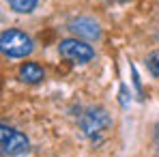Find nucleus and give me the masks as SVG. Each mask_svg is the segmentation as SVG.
<instances>
[{
    "label": "nucleus",
    "instance_id": "1",
    "mask_svg": "<svg viewBox=\"0 0 159 157\" xmlns=\"http://www.w3.org/2000/svg\"><path fill=\"white\" fill-rule=\"evenodd\" d=\"M0 48L4 56H9V58H26L32 52V39L22 30L9 28L0 37Z\"/></svg>",
    "mask_w": 159,
    "mask_h": 157
},
{
    "label": "nucleus",
    "instance_id": "2",
    "mask_svg": "<svg viewBox=\"0 0 159 157\" xmlns=\"http://www.w3.org/2000/svg\"><path fill=\"white\" fill-rule=\"evenodd\" d=\"M110 125H112V118H110V114H107L106 110H101V108L86 110L80 116V129L84 131L86 138H99Z\"/></svg>",
    "mask_w": 159,
    "mask_h": 157
},
{
    "label": "nucleus",
    "instance_id": "3",
    "mask_svg": "<svg viewBox=\"0 0 159 157\" xmlns=\"http://www.w3.org/2000/svg\"><path fill=\"white\" fill-rule=\"evenodd\" d=\"M0 149H2V155H26L30 144L22 131H15L9 125H2L0 127Z\"/></svg>",
    "mask_w": 159,
    "mask_h": 157
},
{
    "label": "nucleus",
    "instance_id": "4",
    "mask_svg": "<svg viewBox=\"0 0 159 157\" xmlns=\"http://www.w3.org/2000/svg\"><path fill=\"white\" fill-rule=\"evenodd\" d=\"M58 52H60L62 58H67V60H71V62H88V60H93V56H95V50H93L86 41H82L80 37L60 41Z\"/></svg>",
    "mask_w": 159,
    "mask_h": 157
},
{
    "label": "nucleus",
    "instance_id": "5",
    "mask_svg": "<svg viewBox=\"0 0 159 157\" xmlns=\"http://www.w3.org/2000/svg\"><path fill=\"white\" fill-rule=\"evenodd\" d=\"M69 30H71L75 37H80V39H88V41L99 39V35H101L99 24L93 22L90 17H78V20H73V22L69 24Z\"/></svg>",
    "mask_w": 159,
    "mask_h": 157
},
{
    "label": "nucleus",
    "instance_id": "6",
    "mask_svg": "<svg viewBox=\"0 0 159 157\" xmlns=\"http://www.w3.org/2000/svg\"><path fill=\"white\" fill-rule=\"evenodd\" d=\"M43 78H45L43 67H41V65H37V62H24V65L20 67V80H22V82L37 84V82H41Z\"/></svg>",
    "mask_w": 159,
    "mask_h": 157
},
{
    "label": "nucleus",
    "instance_id": "7",
    "mask_svg": "<svg viewBox=\"0 0 159 157\" xmlns=\"http://www.w3.org/2000/svg\"><path fill=\"white\" fill-rule=\"evenodd\" d=\"M9 7L17 13H30L37 7V0H9Z\"/></svg>",
    "mask_w": 159,
    "mask_h": 157
},
{
    "label": "nucleus",
    "instance_id": "8",
    "mask_svg": "<svg viewBox=\"0 0 159 157\" xmlns=\"http://www.w3.org/2000/svg\"><path fill=\"white\" fill-rule=\"evenodd\" d=\"M146 65H148L151 73L159 78V52H153V54H151V56H148V60H146Z\"/></svg>",
    "mask_w": 159,
    "mask_h": 157
}]
</instances>
